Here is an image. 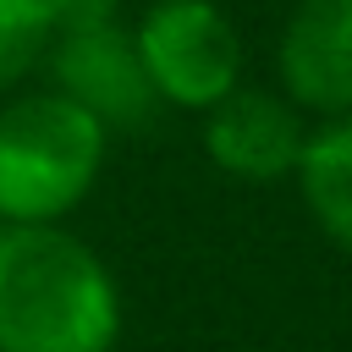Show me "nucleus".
<instances>
[{
    "label": "nucleus",
    "mask_w": 352,
    "mask_h": 352,
    "mask_svg": "<svg viewBox=\"0 0 352 352\" xmlns=\"http://www.w3.org/2000/svg\"><path fill=\"white\" fill-rule=\"evenodd\" d=\"M121 286L66 226H0V352H110Z\"/></svg>",
    "instance_id": "f257e3e1"
},
{
    "label": "nucleus",
    "mask_w": 352,
    "mask_h": 352,
    "mask_svg": "<svg viewBox=\"0 0 352 352\" xmlns=\"http://www.w3.org/2000/svg\"><path fill=\"white\" fill-rule=\"evenodd\" d=\"M110 132L55 88L0 99V226H60L104 176Z\"/></svg>",
    "instance_id": "f03ea898"
},
{
    "label": "nucleus",
    "mask_w": 352,
    "mask_h": 352,
    "mask_svg": "<svg viewBox=\"0 0 352 352\" xmlns=\"http://www.w3.org/2000/svg\"><path fill=\"white\" fill-rule=\"evenodd\" d=\"M132 44L154 99L170 110H214L242 88V38L214 0H154Z\"/></svg>",
    "instance_id": "7ed1b4c3"
},
{
    "label": "nucleus",
    "mask_w": 352,
    "mask_h": 352,
    "mask_svg": "<svg viewBox=\"0 0 352 352\" xmlns=\"http://www.w3.org/2000/svg\"><path fill=\"white\" fill-rule=\"evenodd\" d=\"M38 66L50 72V88L66 94L72 104H82L104 132L143 126V121L160 110L148 77H143L132 28H121V22L50 38V50H44Z\"/></svg>",
    "instance_id": "20e7f679"
},
{
    "label": "nucleus",
    "mask_w": 352,
    "mask_h": 352,
    "mask_svg": "<svg viewBox=\"0 0 352 352\" xmlns=\"http://www.w3.org/2000/svg\"><path fill=\"white\" fill-rule=\"evenodd\" d=\"M275 77L302 116H352V0H297L280 22Z\"/></svg>",
    "instance_id": "39448f33"
},
{
    "label": "nucleus",
    "mask_w": 352,
    "mask_h": 352,
    "mask_svg": "<svg viewBox=\"0 0 352 352\" xmlns=\"http://www.w3.org/2000/svg\"><path fill=\"white\" fill-rule=\"evenodd\" d=\"M308 143L302 110L275 88H231L214 110H204V148L236 182H280L297 170Z\"/></svg>",
    "instance_id": "423d86ee"
},
{
    "label": "nucleus",
    "mask_w": 352,
    "mask_h": 352,
    "mask_svg": "<svg viewBox=\"0 0 352 352\" xmlns=\"http://www.w3.org/2000/svg\"><path fill=\"white\" fill-rule=\"evenodd\" d=\"M292 176H297V192H302L314 226L324 231V242L352 258V116L314 126Z\"/></svg>",
    "instance_id": "0eeeda50"
},
{
    "label": "nucleus",
    "mask_w": 352,
    "mask_h": 352,
    "mask_svg": "<svg viewBox=\"0 0 352 352\" xmlns=\"http://www.w3.org/2000/svg\"><path fill=\"white\" fill-rule=\"evenodd\" d=\"M50 50V28L38 0H0V99L44 60Z\"/></svg>",
    "instance_id": "6e6552de"
},
{
    "label": "nucleus",
    "mask_w": 352,
    "mask_h": 352,
    "mask_svg": "<svg viewBox=\"0 0 352 352\" xmlns=\"http://www.w3.org/2000/svg\"><path fill=\"white\" fill-rule=\"evenodd\" d=\"M38 11H44L50 38H60V33L110 28V22H116V11H121V0H38Z\"/></svg>",
    "instance_id": "1a4fd4ad"
}]
</instances>
